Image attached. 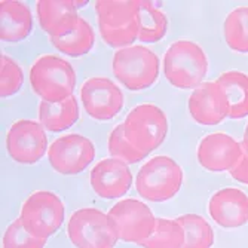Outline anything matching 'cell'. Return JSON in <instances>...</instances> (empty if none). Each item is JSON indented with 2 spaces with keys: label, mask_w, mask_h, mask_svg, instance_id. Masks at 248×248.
<instances>
[{
  "label": "cell",
  "mask_w": 248,
  "mask_h": 248,
  "mask_svg": "<svg viewBox=\"0 0 248 248\" xmlns=\"http://www.w3.org/2000/svg\"><path fill=\"white\" fill-rule=\"evenodd\" d=\"M98 29L111 48H128L139 39L140 16L137 0H98L95 2Z\"/></svg>",
  "instance_id": "1"
},
{
  "label": "cell",
  "mask_w": 248,
  "mask_h": 248,
  "mask_svg": "<svg viewBox=\"0 0 248 248\" xmlns=\"http://www.w3.org/2000/svg\"><path fill=\"white\" fill-rule=\"evenodd\" d=\"M164 73L175 88L196 89L208 73V58L198 43L177 40L165 52Z\"/></svg>",
  "instance_id": "2"
},
{
  "label": "cell",
  "mask_w": 248,
  "mask_h": 248,
  "mask_svg": "<svg viewBox=\"0 0 248 248\" xmlns=\"http://www.w3.org/2000/svg\"><path fill=\"white\" fill-rule=\"evenodd\" d=\"M30 83L42 101L60 103L73 95L76 72L69 61L57 55H43L31 65Z\"/></svg>",
  "instance_id": "3"
},
{
  "label": "cell",
  "mask_w": 248,
  "mask_h": 248,
  "mask_svg": "<svg viewBox=\"0 0 248 248\" xmlns=\"http://www.w3.org/2000/svg\"><path fill=\"white\" fill-rule=\"evenodd\" d=\"M183 170L170 156H155L149 159L135 177L139 195L150 202L172 199L183 186Z\"/></svg>",
  "instance_id": "4"
},
{
  "label": "cell",
  "mask_w": 248,
  "mask_h": 248,
  "mask_svg": "<svg viewBox=\"0 0 248 248\" xmlns=\"http://www.w3.org/2000/svg\"><path fill=\"white\" fill-rule=\"evenodd\" d=\"M115 78L131 91L150 88L159 76V58L141 45H131L115 52L111 61Z\"/></svg>",
  "instance_id": "5"
},
{
  "label": "cell",
  "mask_w": 248,
  "mask_h": 248,
  "mask_svg": "<svg viewBox=\"0 0 248 248\" xmlns=\"http://www.w3.org/2000/svg\"><path fill=\"white\" fill-rule=\"evenodd\" d=\"M122 125L128 141L144 155L159 147L168 134L167 115L155 104H140L134 107Z\"/></svg>",
  "instance_id": "6"
},
{
  "label": "cell",
  "mask_w": 248,
  "mask_h": 248,
  "mask_svg": "<svg viewBox=\"0 0 248 248\" xmlns=\"http://www.w3.org/2000/svg\"><path fill=\"white\" fill-rule=\"evenodd\" d=\"M65 208L58 195L49 190L31 193L22 204L19 218L36 238L48 239L62 226Z\"/></svg>",
  "instance_id": "7"
},
{
  "label": "cell",
  "mask_w": 248,
  "mask_h": 248,
  "mask_svg": "<svg viewBox=\"0 0 248 248\" xmlns=\"http://www.w3.org/2000/svg\"><path fill=\"white\" fill-rule=\"evenodd\" d=\"M108 221L119 241L141 244L155 231L156 217L141 201L124 199L107 213Z\"/></svg>",
  "instance_id": "8"
},
{
  "label": "cell",
  "mask_w": 248,
  "mask_h": 248,
  "mask_svg": "<svg viewBox=\"0 0 248 248\" xmlns=\"http://www.w3.org/2000/svg\"><path fill=\"white\" fill-rule=\"evenodd\" d=\"M67 235L76 248H115L119 241L107 214L97 208L75 211L67 224Z\"/></svg>",
  "instance_id": "9"
},
{
  "label": "cell",
  "mask_w": 248,
  "mask_h": 248,
  "mask_svg": "<svg viewBox=\"0 0 248 248\" xmlns=\"http://www.w3.org/2000/svg\"><path fill=\"white\" fill-rule=\"evenodd\" d=\"M94 143L80 134H67L57 139L48 150L51 167L64 175H75L94 161Z\"/></svg>",
  "instance_id": "10"
},
{
  "label": "cell",
  "mask_w": 248,
  "mask_h": 248,
  "mask_svg": "<svg viewBox=\"0 0 248 248\" xmlns=\"http://www.w3.org/2000/svg\"><path fill=\"white\" fill-rule=\"evenodd\" d=\"M48 149V139L40 122L21 119L6 134V150L18 164L31 165L40 161Z\"/></svg>",
  "instance_id": "11"
},
{
  "label": "cell",
  "mask_w": 248,
  "mask_h": 248,
  "mask_svg": "<svg viewBox=\"0 0 248 248\" xmlns=\"http://www.w3.org/2000/svg\"><path fill=\"white\" fill-rule=\"evenodd\" d=\"M80 100L86 113L97 121L113 119L124 107L122 89L108 78H91L80 88Z\"/></svg>",
  "instance_id": "12"
},
{
  "label": "cell",
  "mask_w": 248,
  "mask_h": 248,
  "mask_svg": "<svg viewBox=\"0 0 248 248\" xmlns=\"http://www.w3.org/2000/svg\"><path fill=\"white\" fill-rule=\"evenodd\" d=\"M189 113L199 125H218L231 113L226 91L217 82L199 85L189 97Z\"/></svg>",
  "instance_id": "13"
},
{
  "label": "cell",
  "mask_w": 248,
  "mask_h": 248,
  "mask_svg": "<svg viewBox=\"0 0 248 248\" xmlns=\"http://www.w3.org/2000/svg\"><path fill=\"white\" fill-rule=\"evenodd\" d=\"M244 155L241 143L224 132H213L198 144V162L213 172L232 171Z\"/></svg>",
  "instance_id": "14"
},
{
  "label": "cell",
  "mask_w": 248,
  "mask_h": 248,
  "mask_svg": "<svg viewBox=\"0 0 248 248\" xmlns=\"http://www.w3.org/2000/svg\"><path fill=\"white\" fill-rule=\"evenodd\" d=\"M89 182L100 198L115 199L124 196L131 189L132 172L128 164L115 157H107L91 170Z\"/></svg>",
  "instance_id": "15"
},
{
  "label": "cell",
  "mask_w": 248,
  "mask_h": 248,
  "mask_svg": "<svg viewBox=\"0 0 248 248\" xmlns=\"http://www.w3.org/2000/svg\"><path fill=\"white\" fill-rule=\"evenodd\" d=\"M208 213L224 229L241 228L248 223V196L236 187L220 189L208 202Z\"/></svg>",
  "instance_id": "16"
},
{
  "label": "cell",
  "mask_w": 248,
  "mask_h": 248,
  "mask_svg": "<svg viewBox=\"0 0 248 248\" xmlns=\"http://www.w3.org/2000/svg\"><path fill=\"white\" fill-rule=\"evenodd\" d=\"M40 27L51 39L69 33L79 21L78 8L72 0H39L36 5Z\"/></svg>",
  "instance_id": "17"
},
{
  "label": "cell",
  "mask_w": 248,
  "mask_h": 248,
  "mask_svg": "<svg viewBox=\"0 0 248 248\" xmlns=\"http://www.w3.org/2000/svg\"><path fill=\"white\" fill-rule=\"evenodd\" d=\"M0 39L3 42H21L30 36L33 18L27 5L3 0L0 2Z\"/></svg>",
  "instance_id": "18"
},
{
  "label": "cell",
  "mask_w": 248,
  "mask_h": 248,
  "mask_svg": "<svg viewBox=\"0 0 248 248\" xmlns=\"http://www.w3.org/2000/svg\"><path fill=\"white\" fill-rule=\"evenodd\" d=\"M79 121V104L75 95L60 103L40 101L39 122L51 132H62Z\"/></svg>",
  "instance_id": "19"
},
{
  "label": "cell",
  "mask_w": 248,
  "mask_h": 248,
  "mask_svg": "<svg viewBox=\"0 0 248 248\" xmlns=\"http://www.w3.org/2000/svg\"><path fill=\"white\" fill-rule=\"evenodd\" d=\"M228 94L231 103V119H244L248 116V76L232 70L218 76L216 80Z\"/></svg>",
  "instance_id": "20"
},
{
  "label": "cell",
  "mask_w": 248,
  "mask_h": 248,
  "mask_svg": "<svg viewBox=\"0 0 248 248\" xmlns=\"http://www.w3.org/2000/svg\"><path fill=\"white\" fill-rule=\"evenodd\" d=\"M51 42L62 54L69 57H80L93 49L94 42H95V34H94L91 24L80 16L78 24L69 33H65L61 37L51 39Z\"/></svg>",
  "instance_id": "21"
},
{
  "label": "cell",
  "mask_w": 248,
  "mask_h": 248,
  "mask_svg": "<svg viewBox=\"0 0 248 248\" xmlns=\"http://www.w3.org/2000/svg\"><path fill=\"white\" fill-rule=\"evenodd\" d=\"M139 2V16H140V33L139 40L144 43H155L164 39L168 30L167 15L153 5V2L137 0Z\"/></svg>",
  "instance_id": "22"
},
{
  "label": "cell",
  "mask_w": 248,
  "mask_h": 248,
  "mask_svg": "<svg viewBox=\"0 0 248 248\" xmlns=\"http://www.w3.org/2000/svg\"><path fill=\"white\" fill-rule=\"evenodd\" d=\"M185 229V244L182 248H211L214 232L210 223L198 214H185L175 218Z\"/></svg>",
  "instance_id": "23"
},
{
  "label": "cell",
  "mask_w": 248,
  "mask_h": 248,
  "mask_svg": "<svg viewBox=\"0 0 248 248\" xmlns=\"http://www.w3.org/2000/svg\"><path fill=\"white\" fill-rule=\"evenodd\" d=\"M224 40L232 51L248 52V6L235 8L224 19Z\"/></svg>",
  "instance_id": "24"
},
{
  "label": "cell",
  "mask_w": 248,
  "mask_h": 248,
  "mask_svg": "<svg viewBox=\"0 0 248 248\" xmlns=\"http://www.w3.org/2000/svg\"><path fill=\"white\" fill-rule=\"evenodd\" d=\"M185 229L175 218H156V226L150 238L140 244L143 248H182Z\"/></svg>",
  "instance_id": "25"
},
{
  "label": "cell",
  "mask_w": 248,
  "mask_h": 248,
  "mask_svg": "<svg viewBox=\"0 0 248 248\" xmlns=\"http://www.w3.org/2000/svg\"><path fill=\"white\" fill-rule=\"evenodd\" d=\"M108 153L111 157L125 164H137L147 156L128 141L122 124L118 125L108 135Z\"/></svg>",
  "instance_id": "26"
},
{
  "label": "cell",
  "mask_w": 248,
  "mask_h": 248,
  "mask_svg": "<svg viewBox=\"0 0 248 248\" xmlns=\"http://www.w3.org/2000/svg\"><path fill=\"white\" fill-rule=\"evenodd\" d=\"M22 82H24V75L18 62L8 55L0 57V95L2 98L16 94L22 86Z\"/></svg>",
  "instance_id": "27"
},
{
  "label": "cell",
  "mask_w": 248,
  "mask_h": 248,
  "mask_svg": "<svg viewBox=\"0 0 248 248\" xmlns=\"http://www.w3.org/2000/svg\"><path fill=\"white\" fill-rule=\"evenodd\" d=\"M45 244L46 239L33 236L19 217L9 224L3 235V248H45Z\"/></svg>",
  "instance_id": "28"
},
{
  "label": "cell",
  "mask_w": 248,
  "mask_h": 248,
  "mask_svg": "<svg viewBox=\"0 0 248 248\" xmlns=\"http://www.w3.org/2000/svg\"><path fill=\"white\" fill-rule=\"evenodd\" d=\"M231 175L236 180V182H239L242 185H248V153L244 152L236 167L231 171Z\"/></svg>",
  "instance_id": "29"
},
{
  "label": "cell",
  "mask_w": 248,
  "mask_h": 248,
  "mask_svg": "<svg viewBox=\"0 0 248 248\" xmlns=\"http://www.w3.org/2000/svg\"><path fill=\"white\" fill-rule=\"evenodd\" d=\"M242 149L245 153H248V125L245 128V132H244V137H242V143H241Z\"/></svg>",
  "instance_id": "30"
}]
</instances>
